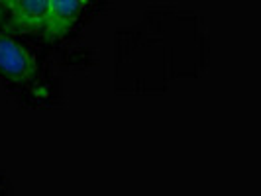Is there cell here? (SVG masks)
Wrapping results in <instances>:
<instances>
[{
    "instance_id": "cell-1",
    "label": "cell",
    "mask_w": 261,
    "mask_h": 196,
    "mask_svg": "<svg viewBox=\"0 0 261 196\" xmlns=\"http://www.w3.org/2000/svg\"><path fill=\"white\" fill-rule=\"evenodd\" d=\"M0 75L34 98L49 96V85L43 80L38 61L24 45L0 34Z\"/></svg>"
},
{
    "instance_id": "cell-2",
    "label": "cell",
    "mask_w": 261,
    "mask_h": 196,
    "mask_svg": "<svg viewBox=\"0 0 261 196\" xmlns=\"http://www.w3.org/2000/svg\"><path fill=\"white\" fill-rule=\"evenodd\" d=\"M87 8V0H49L45 20V34L49 38H63L77 24Z\"/></svg>"
},
{
    "instance_id": "cell-3",
    "label": "cell",
    "mask_w": 261,
    "mask_h": 196,
    "mask_svg": "<svg viewBox=\"0 0 261 196\" xmlns=\"http://www.w3.org/2000/svg\"><path fill=\"white\" fill-rule=\"evenodd\" d=\"M12 16V26L22 32L43 30L49 10V0H14L8 8Z\"/></svg>"
},
{
    "instance_id": "cell-4",
    "label": "cell",
    "mask_w": 261,
    "mask_h": 196,
    "mask_svg": "<svg viewBox=\"0 0 261 196\" xmlns=\"http://www.w3.org/2000/svg\"><path fill=\"white\" fill-rule=\"evenodd\" d=\"M14 4V0H0V6H6V8H10Z\"/></svg>"
}]
</instances>
